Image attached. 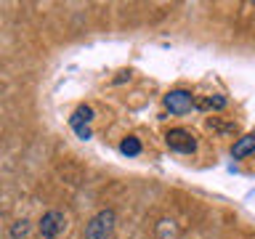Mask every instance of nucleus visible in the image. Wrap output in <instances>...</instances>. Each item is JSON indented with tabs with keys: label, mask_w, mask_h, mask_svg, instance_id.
Masks as SVG:
<instances>
[{
	"label": "nucleus",
	"mask_w": 255,
	"mask_h": 239,
	"mask_svg": "<svg viewBox=\"0 0 255 239\" xmlns=\"http://www.w3.org/2000/svg\"><path fill=\"white\" fill-rule=\"evenodd\" d=\"M112 229H115V210H99L91 221L85 223L83 239H109Z\"/></svg>",
	"instance_id": "f257e3e1"
},
{
	"label": "nucleus",
	"mask_w": 255,
	"mask_h": 239,
	"mask_svg": "<svg viewBox=\"0 0 255 239\" xmlns=\"http://www.w3.org/2000/svg\"><path fill=\"white\" fill-rule=\"evenodd\" d=\"M250 154H255V133H247L242 138H237L234 146H231V157L234 159H245Z\"/></svg>",
	"instance_id": "423d86ee"
},
{
	"label": "nucleus",
	"mask_w": 255,
	"mask_h": 239,
	"mask_svg": "<svg viewBox=\"0 0 255 239\" xmlns=\"http://www.w3.org/2000/svg\"><path fill=\"white\" fill-rule=\"evenodd\" d=\"M154 234H157V239H178L181 229H178V223H175L173 218H162L157 223Z\"/></svg>",
	"instance_id": "0eeeda50"
},
{
	"label": "nucleus",
	"mask_w": 255,
	"mask_h": 239,
	"mask_svg": "<svg viewBox=\"0 0 255 239\" xmlns=\"http://www.w3.org/2000/svg\"><path fill=\"white\" fill-rule=\"evenodd\" d=\"M64 229H67V215L61 210H48L37 223V239H59Z\"/></svg>",
	"instance_id": "f03ea898"
},
{
	"label": "nucleus",
	"mask_w": 255,
	"mask_h": 239,
	"mask_svg": "<svg viewBox=\"0 0 255 239\" xmlns=\"http://www.w3.org/2000/svg\"><path fill=\"white\" fill-rule=\"evenodd\" d=\"M197 107L199 109H223L226 107V99L223 96H205V99L197 101Z\"/></svg>",
	"instance_id": "1a4fd4ad"
},
{
	"label": "nucleus",
	"mask_w": 255,
	"mask_h": 239,
	"mask_svg": "<svg viewBox=\"0 0 255 239\" xmlns=\"http://www.w3.org/2000/svg\"><path fill=\"white\" fill-rule=\"evenodd\" d=\"M93 120V109L91 107H77L75 115H72L69 125L75 127V133L80 135V138H91V127H88V122Z\"/></svg>",
	"instance_id": "39448f33"
},
{
	"label": "nucleus",
	"mask_w": 255,
	"mask_h": 239,
	"mask_svg": "<svg viewBox=\"0 0 255 239\" xmlns=\"http://www.w3.org/2000/svg\"><path fill=\"white\" fill-rule=\"evenodd\" d=\"M165 143L173 151H181V154H191V151L197 149V138L189 130H183V127H173V130H167Z\"/></svg>",
	"instance_id": "20e7f679"
},
{
	"label": "nucleus",
	"mask_w": 255,
	"mask_h": 239,
	"mask_svg": "<svg viewBox=\"0 0 255 239\" xmlns=\"http://www.w3.org/2000/svg\"><path fill=\"white\" fill-rule=\"evenodd\" d=\"M165 107L173 112V115H186L197 107V99L191 96V91H183V88H175V91L165 93Z\"/></svg>",
	"instance_id": "7ed1b4c3"
},
{
	"label": "nucleus",
	"mask_w": 255,
	"mask_h": 239,
	"mask_svg": "<svg viewBox=\"0 0 255 239\" xmlns=\"http://www.w3.org/2000/svg\"><path fill=\"white\" fill-rule=\"evenodd\" d=\"M120 151H123V154H128V157H138V154H141V141L135 138V135H128V138L120 143Z\"/></svg>",
	"instance_id": "6e6552de"
},
{
	"label": "nucleus",
	"mask_w": 255,
	"mask_h": 239,
	"mask_svg": "<svg viewBox=\"0 0 255 239\" xmlns=\"http://www.w3.org/2000/svg\"><path fill=\"white\" fill-rule=\"evenodd\" d=\"M27 231H29V223H27V221H19V223L13 226V237L19 239V237H24V234H27Z\"/></svg>",
	"instance_id": "9d476101"
}]
</instances>
